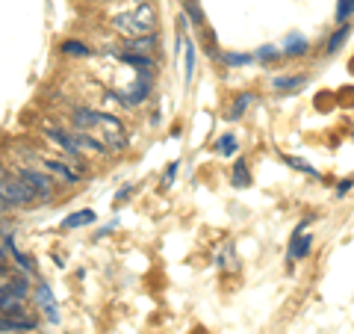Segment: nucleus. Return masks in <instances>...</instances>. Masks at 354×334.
<instances>
[{"mask_svg":"<svg viewBox=\"0 0 354 334\" xmlns=\"http://www.w3.org/2000/svg\"><path fill=\"white\" fill-rule=\"evenodd\" d=\"M0 293H3V311L6 308H12V304L15 302H24L27 299V293H30V284L24 281V278H12V281H3V290H0Z\"/></svg>","mask_w":354,"mask_h":334,"instance_id":"nucleus-8","label":"nucleus"},{"mask_svg":"<svg viewBox=\"0 0 354 334\" xmlns=\"http://www.w3.org/2000/svg\"><path fill=\"white\" fill-rule=\"evenodd\" d=\"M74 127L86 136H92L97 145H104L106 151H124L127 148V131L124 124L115 119L110 113H101V110H77L74 113Z\"/></svg>","mask_w":354,"mask_h":334,"instance_id":"nucleus-1","label":"nucleus"},{"mask_svg":"<svg viewBox=\"0 0 354 334\" xmlns=\"http://www.w3.org/2000/svg\"><path fill=\"white\" fill-rule=\"evenodd\" d=\"M3 252L12 254V260L18 263V269H21V272H33V260L15 249V240H12V234H9V228H3Z\"/></svg>","mask_w":354,"mask_h":334,"instance_id":"nucleus-12","label":"nucleus"},{"mask_svg":"<svg viewBox=\"0 0 354 334\" xmlns=\"http://www.w3.org/2000/svg\"><path fill=\"white\" fill-rule=\"evenodd\" d=\"M313 234H292V243H290V252H287V260H304L313 249Z\"/></svg>","mask_w":354,"mask_h":334,"instance_id":"nucleus-10","label":"nucleus"},{"mask_svg":"<svg viewBox=\"0 0 354 334\" xmlns=\"http://www.w3.org/2000/svg\"><path fill=\"white\" fill-rule=\"evenodd\" d=\"M133 3H148V0H133Z\"/></svg>","mask_w":354,"mask_h":334,"instance_id":"nucleus-31","label":"nucleus"},{"mask_svg":"<svg viewBox=\"0 0 354 334\" xmlns=\"http://www.w3.org/2000/svg\"><path fill=\"white\" fill-rule=\"evenodd\" d=\"M222 60H224V65H231V68H239V65H251L257 56L254 54H236V51H224L222 54Z\"/></svg>","mask_w":354,"mask_h":334,"instance_id":"nucleus-22","label":"nucleus"},{"mask_svg":"<svg viewBox=\"0 0 354 334\" xmlns=\"http://www.w3.org/2000/svg\"><path fill=\"white\" fill-rule=\"evenodd\" d=\"M192 74H195V42L186 36L183 38V80L192 83Z\"/></svg>","mask_w":354,"mask_h":334,"instance_id":"nucleus-16","label":"nucleus"},{"mask_svg":"<svg viewBox=\"0 0 354 334\" xmlns=\"http://www.w3.org/2000/svg\"><path fill=\"white\" fill-rule=\"evenodd\" d=\"M251 104H254V95H251V92L236 95V104H233V110H231V119H242V113L248 110Z\"/></svg>","mask_w":354,"mask_h":334,"instance_id":"nucleus-23","label":"nucleus"},{"mask_svg":"<svg viewBox=\"0 0 354 334\" xmlns=\"http://www.w3.org/2000/svg\"><path fill=\"white\" fill-rule=\"evenodd\" d=\"M151 95V80H148V71L139 74V80H136L130 89H124V92H113V98H118L124 107H136V104H142L145 98Z\"/></svg>","mask_w":354,"mask_h":334,"instance_id":"nucleus-4","label":"nucleus"},{"mask_svg":"<svg viewBox=\"0 0 354 334\" xmlns=\"http://www.w3.org/2000/svg\"><path fill=\"white\" fill-rule=\"evenodd\" d=\"M18 178H21L36 195H42V199H47V195L54 192V181L47 178L45 172H38V169H18Z\"/></svg>","mask_w":354,"mask_h":334,"instance_id":"nucleus-6","label":"nucleus"},{"mask_svg":"<svg viewBox=\"0 0 354 334\" xmlns=\"http://www.w3.org/2000/svg\"><path fill=\"white\" fill-rule=\"evenodd\" d=\"M118 60L127 63V65L142 68V71H148V68H154V60H151V56H139V54H130V51H121V54H118Z\"/></svg>","mask_w":354,"mask_h":334,"instance_id":"nucleus-21","label":"nucleus"},{"mask_svg":"<svg viewBox=\"0 0 354 334\" xmlns=\"http://www.w3.org/2000/svg\"><path fill=\"white\" fill-rule=\"evenodd\" d=\"M231 183L233 186H248L251 183V172H248V163L245 160H236L233 172H231Z\"/></svg>","mask_w":354,"mask_h":334,"instance_id":"nucleus-20","label":"nucleus"},{"mask_svg":"<svg viewBox=\"0 0 354 334\" xmlns=\"http://www.w3.org/2000/svg\"><path fill=\"white\" fill-rule=\"evenodd\" d=\"M113 27L121 36L130 38H142V36H154V27H156V9L151 3H133L130 12H121L113 18Z\"/></svg>","mask_w":354,"mask_h":334,"instance_id":"nucleus-2","label":"nucleus"},{"mask_svg":"<svg viewBox=\"0 0 354 334\" xmlns=\"http://www.w3.org/2000/svg\"><path fill=\"white\" fill-rule=\"evenodd\" d=\"M254 56H257L260 63H269V60H278V56H283V51H281L278 45H263V47H260V51L254 54Z\"/></svg>","mask_w":354,"mask_h":334,"instance_id":"nucleus-25","label":"nucleus"},{"mask_svg":"<svg viewBox=\"0 0 354 334\" xmlns=\"http://www.w3.org/2000/svg\"><path fill=\"white\" fill-rule=\"evenodd\" d=\"M183 9H186V15H189L195 24H204V12H201V6L195 3V0H186V3H183Z\"/></svg>","mask_w":354,"mask_h":334,"instance_id":"nucleus-27","label":"nucleus"},{"mask_svg":"<svg viewBox=\"0 0 354 334\" xmlns=\"http://www.w3.org/2000/svg\"><path fill=\"white\" fill-rule=\"evenodd\" d=\"M59 51H62L65 56H92L88 45L86 42H77V38H65V42L59 45Z\"/></svg>","mask_w":354,"mask_h":334,"instance_id":"nucleus-19","label":"nucleus"},{"mask_svg":"<svg viewBox=\"0 0 354 334\" xmlns=\"http://www.w3.org/2000/svg\"><path fill=\"white\" fill-rule=\"evenodd\" d=\"M177 169H180V163H169V166H165V178H163V190H169V186H172V181H174V175H177Z\"/></svg>","mask_w":354,"mask_h":334,"instance_id":"nucleus-28","label":"nucleus"},{"mask_svg":"<svg viewBox=\"0 0 354 334\" xmlns=\"http://www.w3.org/2000/svg\"><path fill=\"white\" fill-rule=\"evenodd\" d=\"M307 83H310V74H278V77H272L274 92H298Z\"/></svg>","mask_w":354,"mask_h":334,"instance_id":"nucleus-9","label":"nucleus"},{"mask_svg":"<svg viewBox=\"0 0 354 334\" xmlns=\"http://www.w3.org/2000/svg\"><path fill=\"white\" fill-rule=\"evenodd\" d=\"M281 51H283V56H304V54L310 51V42H307V38H304L301 33H290L287 38H283V47H281Z\"/></svg>","mask_w":354,"mask_h":334,"instance_id":"nucleus-14","label":"nucleus"},{"mask_svg":"<svg viewBox=\"0 0 354 334\" xmlns=\"http://www.w3.org/2000/svg\"><path fill=\"white\" fill-rule=\"evenodd\" d=\"M47 136L59 145L62 151L68 154H83V142H80V133H68L62 127H47Z\"/></svg>","mask_w":354,"mask_h":334,"instance_id":"nucleus-7","label":"nucleus"},{"mask_svg":"<svg viewBox=\"0 0 354 334\" xmlns=\"http://www.w3.org/2000/svg\"><path fill=\"white\" fill-rule=\"evenodd\" d=\"M97 222V213L95 210H77V213H71V216H68V219L62 222V228L65 231H74V228H83V225H95Z\"/></svg>","mask_w":354,"mask_h":334,"instance_id":"nucleus-15","label":"nucleus"},{"mask_svg":"<svg viewBox=\"0 0 354 334\" xmlns=\"http://www.w3.org/2000/svg\"><path fill=\"white\" fill-rule=\"evenodd\" d=\"M3 208H27V204H33L36 199V192L30 190V186L21 181V178H9V175L3 172Z\"/></svg>","mask_w":354,"mask_h":334,"instance_id":"nucleus-3","label":"nucleus"},{"mask_svg":"<svg viewBox=\"0 0 354 334\" xmlns=\"http://www.w3.org/2000/svg\"><path fill=\"white\" fill-rule=\"evenodd\" d=\"M351 15H354V0H337V12H333L337 24H349Z\"/></svg>","mask_w":354,"mask_h":334,"instance_id":"nucleus-24","label":"nucleus"},{"mask_svg":"<svg viewBox=\"0 0 354 334\" xmlns=\"http://www.w3.org/2000/svg\"><path fill=\"white\" fill-rule=\"evenodd\" d=\"M156 47H160V36H142V38H130L127 42V51L130 54H139V56H151Z\"/></svg>","mask_w":354,"mask_h":334,"instance_id":"nucleus-13","label":"nucleus"},{"mask_svg":"<svg viewBox=\"0 0 354 334\" xmlns=\"http://www.w3.org/2000/svg\"><path fill=\"white\" fill-rule=\"evenodd\" d=\"M351 186H354V181H351V178H349V181H342V183L337 186V195H340V199H342V195H349Z\"/></svg>","mask_w":354,"mask_h":334,"instance_id":"nucleus-29","label":"nucleus"},{"mask_svg":"<svg viewBox=\"0 0 354 334\" xmlns=\"http://www.w3.org/2000/svg\"><path fill=\"white\" fill-rule=\"evenodd\" d=\"M42 166L51 175H56V178H62L65 183H77V181H80V172H71V166L62 163V160H51V157H45Z\"/></svg>","mask_w":354,"mask_h":334,"instance_id":"nucleus-11","label":"nucleus"},{"mask_svg":"<svg viewBox=\"0 0 354 334\" xmlns=\"http://www.w3.org/2000/svg\"><path fill=\"white\" fill-rule=\"evenodd\" d=\"M351 36V24H340L337 27V30H333L331 33V38H328V45H324V51H328V54H337L340 51V47L342 45H346V38Z\"/></svg>","mask_w":354,"mask_h":334,"instance_id":"nucleus-17","label":"nucleus"},{"mask_svg":"<svg viewBox=\"0 0 354 334\" xmlns=\"http://www.w3.org/2000/svg\"><path fill=\"white\" fill-rule=\"evenodd\" d=\"M130 192H133V186H121V195H118V201H124Z\"/></svg>","mask_w":354,"mask_h":334,"instance_id":"nucleus-30","label":"nucleus"},{"mask_svg":"<svg viewBox=\"0 0 354 334\" xmlns=\"http://www.w3.org/2000/svg\"><path fill=\"white\" fill-rule=\"evenodd\" d=\"M283 160H287L292 169H298V172H304V175H310V178H319V172L313 169V166H307L304 160H298V157H283Z\"/></svg>","mask_w":354,"mask_h":334,"instance_id":"nucleus-26","label":"nucleus"},{"mask_svg":"<svg viewBox=\"0 0 354 334\" xmlns=\"http://www.w3.org/2000/svg\"><path fill=\"white\" fill-rule=\"evenodd\" d=\"M36 304H38V311L45 313V320L56 326V322H59V304H56L54 293H51V287H47L45 281H38V284H36Z\"/></svg>","mask_w":354,"mask_h":334,"instance_id":"nucleus-5","label":"nucleus"},{"mask_svg":"<svg viewBox=\"0 0 354 334\" xmlns=\"http://www.w3.org/2000/svg\"><path fill=\"white\" fill-rule=\"evenodd\" d=\"M236 151H239V142H236V136H233V133H222L219 140H215V154L233 157Z\"/></svg>","mask_w":354,"mask_h":334,"instance_id":"nucleus-18","label":"nucleus"}]
</instances>
